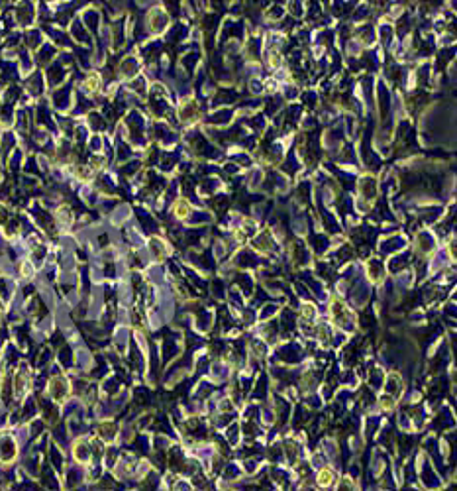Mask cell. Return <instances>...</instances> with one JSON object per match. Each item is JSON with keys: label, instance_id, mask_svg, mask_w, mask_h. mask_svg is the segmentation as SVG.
Masks as SVG:
<instances>
[{"label": "cell", "instance_id": "7", "mask_svg": "<svg viewBox=\"0 0 457 491\" xmlns=\"http://www.w3.org/2000/svg\"><path fill=\"white\" fill-rule=\"evenodd\" d=\"M2 313H4V305H2V301H0V317H2Z\"/></svg>", "mask_w": 457, "mask_h": 491}, {"label": "cell", "instance_id": "2", "mask_svg": "<svg viewBox=\"0 0 457 491\" xmlns=\"http://www.w3.org/2000/svg\"><path fill=\"white\" fill-rule=\"evenodd\" d=\"M159 20H167V16H165L161 10H153V12H151V20H149V24H151V30L159 32L161 28H165V24H161Z\"/></svg>", "mask_w": 457, "mask_h": 491}, {"label": "cell", "instance_id": "3", "mask_svg": "<svg viewBox=\"0 0 457 491\" xmlns=\"http://www.w3.org/2000/svg\"><path fill=\"white\" fill-rule=\"evenodd\" d=\"M175 214H177L179 218H185V216L189 214V202H187V200H179L177 206H175Z\"/></svg>", "mask_w": 457, "mask_h": 491}, {"label": "cell", "instance_id": "4", "mask_svg": "<svg viewBox=\"0 0 457 491\" xmlns=\"http://www.w3.org/2000/svg\"><path fill=\"white\" fill-rule=\"evenodd\" d=\"M332 480H334V476H332L330 470H322V472L318 474V484H320V486H330Z\"/></svg>", "mask_w": 457, "mask_h": 491}, {"label": "cell", "instance_id": "6", "mask_svg": "<svg viewBox=\"0 0 457 491\" xmlns=\"http://www.w3.org/2000/svg\"><path fill=\"white\" fill-rule=\"evenodd\" d=\"M279 63H281V57H279L277 53H271V65H273V67H277V65H279Z\"/></svg>", "mask_w": 457, "mask_h": 491}, {"label": "cell", "instance_id": "1", "mask_svg": "<svg viewBox=\"0 0 457 491\" xmlns=\"http://www.w3.org/2000/svg\"><path fill=\"white\" fill-rule=\"evenodd\" d=\"M49 393H51V397H53L55 401H63L67 397V393H69V383H67L65 379L57 377V379H53V381L49 383Z\"/></svg>", "mask_w": 457, "mask_h": 491}, {"label": "cell", "instance_id": "5", "mask_svg": "<svg viewBox=\"0 0 457 491\" xmlns=\"http://www.w3.org/2000/svg\"><path fill=\"white\" fill-rule=\"evenodd\" d=\"M85 89L89 91V93H95L98 89V77L97 75H91L89 79H87V85H85Z\"/></svg>", "mask_w": 457, "mask_h": 491}]
</instances>
